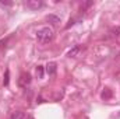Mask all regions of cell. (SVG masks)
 <instances>
[{
    "label": "cell",
    "mask_w": 120,
    "mask_h": 119,
    "mask_svg": "<svg viewBox=\"0 0 120 119\" xmlns=\"http://www.w3.org/2000/svg\"><path fill=\"white\" fill-rule=\"evenodd\" d=\"M36 38L39 42H49L52 38H53V30L49 28V27H45V28H41V30L36 32Z\"/></svg>",
    "instance_id": "6da1fadb"
},
{
    "label": "cell",
    "mask_w": 120,
    "mask_h": 119,
    "mask_svg": "<svg viewBox=\"0 0 120 119\" xmlns=\"http://www.w3.org/2000/svg\"><path fill=\"white\" fill-rule=\"evenodd\" d=\"M31 84V74L30 73H22L18 79V86L21 88H27Z\"/></svg>",
    "instance_id": "7a4b0ae2"
},
{
    "label": "cell",
    "mask_w": 120,
    "mask_h": 119,
    "mask_svg": "<svg viewBox=\"0 0 120 119\" xmlns=\"http://www.w3.org/2000/svg\"><path fill=\"white\" fill-rule=\"evenodd\" d=\"M25 6L31 10H38V8H41L43 6V1L42 0H28L25 3Z\"/></svg>",
    "instance_id": "3957f363"
},
{
    "label": "cell",
    "mask_w": 120,
    "mask_h": 119,
    "mask_svg": "<svg viewBox=\"0 0 120 119\" xmlns=\"http://www.w3.org/2000/svg\"><path fill=\"white\" fill-rule=\"evenodd\" d=\"M56 70H57V64H56L55 62H49V63L46 64V73H48L49 76H55V74H56Z\"/></svg>",
    "instance_id": "277c9868"
},
{
    "label": "cell",
    "mask_w": 120,
    "mask_h": 119,
    "mask_svg": "<svg viewBox=\"0 0 120 119\" xmlns=\"http://www.w3.org/2000/svg\"><path fill=\"white\" fill-rule=\"evenodd\" d=\"M82 51V46L81 45H75L74 48H71L70 51H68V56L70 58H75V56H78V53Z\"/></svg>",
    "instance_id": "5b68a950"
},
{
    "label": "cell",
    "mask_w": 120,
    "mask_h": 119,
    "mask_svg": "<svg viewBox=\"0 0 120 119\" xmlns=\"http://www.w3.org/2000/svg\"><path fill=\"white\" fill-rule=\"evenodd\" d=\"M10 119H25V114L21 112V111H15V112L11 114Z\"/></svg>",
    "instance_id": "8992f818"
},
{
    "label": "cell",
    "mask_w": 120,
    "mask_h": 119,
    "mask_svg": "<svg viewBox=\"0 0 120 119\" xmlns=\"http://www.w3.org/2000/svg\"><path fill=\"white\" fill-rule=\"evenodd\" d=\"M48 21H49L50 24L56 25V24H59L60 23V18L59 17H56V16H53V14H50V16H48Z\"/></svg>",
    "instance_id": "52a82bcc"
},
{
    "label": "cell",
    "mask_w": 120,
    "mask_h": 119,
    "mask_svg": "<svg viewBox=\"0 0 120 119\" xmlns=\"http://www.w3.org/2000/svg\"><path fill=\"white\" fill-rule=\"evenodd\" d=\"M7 41H8V39H3V41H0V55L6 51V44H7Z\"/></svg>",
    "instance_id": "ba28073f"
},
{
    "label": "cell",
    "mask_w": 120,
    "mask_h": 119,
    "mask_svg": "<svg viewBox=\"0 0 120 119\" xmlns=\"http://www.w3.org/2000/svg\"><path fill=\"white\" fill-rule=\"evenodd\" d=\"M36 76H38L39 79L43 77V67H42V66H38V67H36Z\"/></svg>",
    "instance_id": "9c48e42d"
},
{
    "label": "cell",
    "mask_w": 120,
    "mask_h": 119,
    "mask_svg": "<svg viewBox=\"0 0 120 119\" xmlns=\"http://www.w3.org/2000/svg\"><path fill=\"white\" fill-rule=\"evenodd\" d=\"M8 76H10V71L6 70V77H4V86H8Z\"/></svg>",
    "instance_id": "30bf717a"
},
{
    "label": "cell",
    "mask_w": 120,
    "mask_h": 119,
    "mask_svg": "<svg viewBox=\"0 0 120 119\" xmlns=\"http://www.w3.org/2000/svg\"><path fill=\"white\" fill-rule=\"evenodd\" d=\"M102 97H103V98H109V97H110V92H109V91H106V92L103 91V94H102Z\"/></svg>",
    "instance_id": "8fae6325"
},
{
    "label": "cell",
    "mask_w": 120,
    "mask_h": 119,
    "mask_svg": "<svg viewBox=\"0 0 120 119\" xmlns=\"http://www.w3.org/2000/svg\"><path fill=\"white\" fill-rule=\"evenodd\" d=\"M27 119H34V118H32V116H28V118H27Z\"/></svg>",
    "instance_id": "7c38bea8"
}]
</instances>
